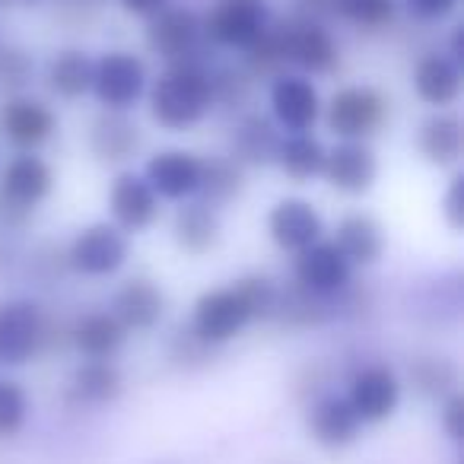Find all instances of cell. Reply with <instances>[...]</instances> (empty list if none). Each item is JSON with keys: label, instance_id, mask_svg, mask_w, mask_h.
Segmentation results:
<instances>
[{"label": "cell", "instance_id": "cell-10", "mask_svg": "<svg viewBox=\"0 0 464 464\" xmlns=\"http://www.w3.org/2000/svg\"><path fill=\"white\" fill-rule=\"evenodd\" d=\"M322 92L305 73L284 71L267 80V115L284 134H312L322 121Z\"/></svg>", "mask_w": 464, "mask_h": 464}, {"label": "cell", "instance_id": "cell-32", "mask_svg": "<svg viewBox=\"0 0 464 464\" xmlns=\"http://www.w3.org/2000/svg\"><path fill=\"white\" fill-rule=\"evenodd\" d=\"M242 191H246V169L232 156L204 160V179H200L198 200L210 204L213 210H226V207L242 198Z\"/></svg>", "mask_w": 464, "mask_h": 464}, {"label": "cell", "instance_id": "cell-9", "mask_svg": "<svg viewBox=\"0 0 464 464\" xmlns=\"http://www.w3.org/2000/svg\"><path fill=\"white\" fill-rule=\"evenodd\" d=\"M48 322L35 299H0V369H20L45 350Z\"/></svg>", "mask_w": 464, "mask_h": 464}, {"label": "cell", "instance_id": "cell-33", "mask_svg": "<svg viewBox=\"0 0 464 464\" xmlns=\"http://www.w3.org/2000/svg\"><path fill=\"white\" fill-rule=\"evenodd\" d=\"M407 382L411 388L426 401H442L449 398L451 392H458V366L449 360V356H417L407 369Z\"/></svg>", "mask_w": 464, "mask_h": 464}, {"label": "cell", "instance_id": "cell-17", "mask_svg": "<svg viewBox=\"0 0 464 464\" xmlns=\"http://www.w3.org/2000/svg\"><path fill=\"white\" fill-rule=\"evenodd\" d=\"M322 179L343 198H362L379 181V156L366 140H337L324 153Z\"/></svg>", "mask_w": 464, "mask_h": 464}, {"label": "cell", "instance_id": "cell-43", "mask_svg": "<svg viewBox=\"0 0 464 464\" xmlns=\"http://www.w3.org/2000/svg\"><path fill=\"white\" fill-rule=\"evenodd\" d=\"M10 255H14V252H10V246L4 239H0V274H4L10 267Z\"/></svg>", "mask_w": 464, "mask_h": 464}, {"label": "cell", "instance_id": "cell-39", "mask_svg": "<svg viewBox=\"0 0 464 464\" xmlns=\"http://www.w3.org/2000/svg\"><path fill=\"white\" fill-rule=\"evenodd\" d=\"M398 7L404 10L411 20L432 26V23L451 20V16L458 14V7H461V0H398Z\"/></svg>", "mask_w": 464, "mask_h": 464}, {"label": "cell", "instance_id": "cell-18", "mask_svg": "<svg viewBox=\"0 0 464 464\" xmlns=\"http://www.w3.org/2000/svg\"><path fill=\"white\" fill-rule=\"evenodd\" d=\"M267 239L286 255H299L303 248L324 239V217L305 198H280L265 217Z\"/></svg>", "mask_w": 464, "mask_h": 464}, {"label": "cell", "instance_id": "cell-12", "mask_svg": "<svg viewBox=\"0 0 464 464\" xmlns=\"http://www.w3.org/2000/svg\"><path fill=\"white\" fill-rule=\"evenodd\" d=\"M58 134V115L45 99L23 92V96L0 99V137L16 153H39Z\"/></svg>", "mask_w": 464, "mask_h": 464}, {"label": "cell", "instance_id": "cell-26", "mask_svg": "<svg viewBox=\"0 0 464 464\" xmlns=\"http://www.w3.org/2000/svg\"><path fill=\"white\" fill-rule=\"evenodd\" d=\"M128 337L130 334L124 331V324L109 309L83 312L67 331V341L83 360H115L128 343Z\"/></svg>", "mask_w": 464, "mask_h": 464}, {"label": "cell", "instance_id": "cell-41", "mask_svg": "<svg viewBox=\"0 0 464 464\" xmlns=\"http://www.w3.org/2000/svg\"><path fill=\"white\" fill-rule=\"evenodd\" d=\"M439 423H442L445 436L451 442H461L464 439V398L458 392H451L449 398L439 401Z\"/></svg>", "mask_w": 464, "mask_h": 464}, {"label": "cell", "instance_id": "cell-5", "mask_svg": "<svg viewBox=\"0 0 464 464\" xmlns=\"http://www.w3.org/2000/svg\"><path fill=\"white\" fill-rule=\"evenodd\" d=\"M150 86V67L140 54L128 48H109L92 58V86L90 96L99 109L109 111H134L143 102Z\"/></svg>", "mask_w": 464, "mask_h": 464}, {"label": "cell", "instance_id": "cell-42", "mask_svg": "<svg viewBox=\"0 0 464 464\" xmlns=\"http://www.w3.org/2000/svg\"><path fill=\"white\" fill-rule=\"evenodd\" d=\"M118 4H121L124 14L140 16V20H150V16L160 14L162 7H169L172 0H118Z\"/></svg>", "mask_w": 464, "mask_h": 464}, {"label": "cell", "instance_id": "cell-27", "mask_svg": "<svg viewBox=\"0 0 464 464\" xmlns=\"http://www.w3.org/2000/svg\"><path fill=\"white\" fill-rule=\"evenodd\" d=\"M337 248L343 252V258L353 267H372L385 255V229L382 223L366 210L343 213L334 226V236H331Z\"/></svg>", "mask_w": 464, "mask_h": 464}, {"label": "cell", "instance_id": "cell-20", "mask_svg": "<svg viewBox=\"0 0 464 464\" xmlns=\"http://www.w3.org/2000/svg\"><path fill=\"white\" fill-rule=\"evenodd\" d=\"M166 293L156 280L130 277L118 284V290L111 293L109 312L124 324L128 334H150L166 318Z\"/></svg>", "mask_w": 464, "mask_h": 464}, {"label": "cell", "instance_id": "cell-3", "mask_svg": "<svg viewBox=\"0 0 464 464\" xmlns=\"http://www.w3.org/2000/svg\"><path fill=\"white\" fill-rule=\"evenodd\" d=\"M392 118V99L372 83L337 86L322 109V121L337 140H372Z\"/></svg>", "mask_w": 464, "mask_h": 464}, {"label": "cell", "instance_id": "cell-36", "mask_svg": "<svg viewBox=\"0 0 464 464\" xmlns=\"http://www.w3.org/2000/svg\"><path fill=\"white\" fill-rule=\"evenodd\" d=\"M35 58L29 48L14 45V42H0V99H10V96H23L29 92V86L35 83Z\"/></svg>", "mask_w": 464, "mask_h": 464}, {"label": "cell", "instance_id": "cell-19", "mask_svg": "<svg viewBox=\"0 0 464 464\" xmlns=\"http://www.w3.org/2000/svg\"><path fill=\"white\" fill-rule=\"evenodd\" d=\"M305 432L324 451H343L362 436V423L341 392H322L305 407Z\"/></svg>", "mask_w": 464, "mask_h": 464}, {"label": "cell", "instance_id": "cell-28", "mask_svg": "<svg viewBox=\"0 0 464 464\" xmlns=\"http://www.w3.org/2000/svg\"><path fill=\"white\" fill-rule=\"evenodd\" d=\"M124 394V375L115 360H83L67 382V401L77 407H109Z\"/></svg>", "mask_w": 464, "mask_h": 464}, {"label": "cell", "instance_id": "cell-31", "mask_svg": "<svg viewBox=\"0 0 464 464\" xmlns=\"http://www.w3.org/2000/svg\"><path fill=\"white\" fill-rule=\"evenodd\" d=\"M331 305H334V299L312 296V293L299 290L293 284L290 290L277 293V305H274L271 322H277L280 328H290V331H309L337 315V309H331Z\"/></svg>", "mask_w": 464, "mask_h": 464}, {"label": "cell", "instance_id": "cell-24", "mask_svg": "<svg viewBox=\"0 0 464 464\" xmlns=\"http://www.w3.org/2000/svg\"><path fill=\"white\" fill-rule=\"evenodd\" d=\"M172 242L181 255L204 258L223 242V217L210 204L191 198L172 217Z\"/></svg>", "mask_w": 464, "mask_h": 464}, {"label": "cell", "instance_id": "cell-37", "mask_svg": "<svg viewBox=\"0 0 464 464\" xmlns=\"http://www.w3.org/2000/svg\"><path fill=\"white\" fill-rule=\"evenodd\" d=\"M33 398L16 379L0 375V439H16L29 423Z\"/></svg>", "mask_w": 464, "mask_h": 464}, {"label": "cell", "instance_id": "cell-23", "mask_svg": "<svg viewBox=\"0 0 464 464\" xmlns=\"http://www.w3.org/2000/svg\"><path fill=\"white\" fill-rule=\"evenodd\" d=\"M464 73L455 58L445 52H426L411 71V86L417 99L430 109H451L461 99Z\"/></svg>", "mask_w": 464, "mask_h": 464}, {"label": "cell", "instance_id": "cell-29", "mask_svg": "<svg viewBox=\"0 0 464 464\" xmlns=\"http://www.w3.org/2000/svg\"><path fill=\"white\" fill-rule=\"evenodd\" d=\"M42 83H45L48 96L61 99V102H80L90 96L92 86V54L86 48H61L48 58Z\"/></svg>", "mask_w": 464, "mask_h": 464}, {"label": "cell", "instance_id": "cell-4", "mask_svg": "<svg viewBox=\"0 0 464 464\" xmlns=\"http://www.w3.org/2000/svg\"><path fill=\"white\" fill-rule=\"evenodd\" d=\"M286 67L305 77H328L341 67V45L324 20L305 14H290L286 20L274 23Z\"/></svg>", "mask_w": 464, "mask_h": 464}, {"label": "cell", "instance_id": "cell-35", "mask_svg": "<svg viewBox=\"0 0 464 464\" xmlns=\"http://www.w3.org/2000/svg\"><path fill=\"white\" fill-rule=\"evenodd\" d=\"M210 71V90H213V105H226L236 115L248 109L255 92V80L248 77V71L242 64H217L207 67Z\"/></svg>", "mask_w": 464, "mask_h": 464}, {"label": "cell", "instance_id": "cell-7", "mask_svg": "<svg viewBox=\"0 0 464 464\" xmlns=\"http://www.w3.org/2000/svg\"><path fill=\"white\" fill-rule=\"evenodd\" d=\"M143 45L162 64H181V61H204L210 42L204 39V23L194 7L169 4L160 14H153L143 29Z\"/></svg>", "mask_w": 464, "mask_h": 464}, {"label": "cell", "instance_id": "cell-22", "mask_svg": "<svg viewBox=\"0 0 464 464\" xmlns=\"http://www.w3.org/2000/svg\"><path fill=\"white\" fill-rule=\"evenodd\" d=\"M143 134L130 111H109L99 109V115L90 121L86 130V147L105 166H124L140 153Z\"/></svg>", "mask_w": 464, "mask_h": 464}, {"label": "cell", "instance_id": "cell-2", "mask_svg": "<svg viewBox=\"0 0 464 464\" xmlns=\"http://www.w3.org/2000/svg\"><path fill=\"white\" fill-rule=\"evenodd\" d=\"M207 67L210 64L204 61H181V64H166L160 77H150L147 96H143L150 121L169 134H185L204 124L217 109Z\"/></svg>", "mask_w": 464, "mask_h": 464}, {"label": "cell", "instance_id": "cell-44", "mask_svg": "<svg viewBox=\"0 0 464 464\" xmlns=\"http://www.w3.org/2000/svg\"><path fill=\"white\" fill-rule=\"evenodd\" d=\"M35 0H0V7H29Z\"/></svg>", "mask_w": 464, "mask_h": 464}, {"label": "cell", "instance_id": "cell-14", "mask_svg": "<svg viewBox=\"0 0 464 464\" xmlns=\"http://www.w3.org/2000/svg\"><path fill=\"white\" fill-rule=\"evenodd\" d=\"M105 204H109V223L118 226L124 236H140V232L153 229L162 213V200L156 198L150 181L134 169H124L115 175Z\"/></svg>", "mask_w": 464, "mask_h": 464}, {"label": "cell", "instance_id": "cell-1", "mask_svg": "<svg viewBox=\"0 0 464 464\" xmlns=\"http://www.w3.org/2000/svg\"><path fill=\"white\" fill-rule=\"evenodd\" d=\"M280 286L265 274H248V277L232 280L226 286H210L191 305V322L188 328L207 347H223L236 341L248 324L271 322L274 305H277Z\"/></svg>", "mask_w": 464, "mask_h": 464}, {"label": "cell", "instance_id": "cell-13", "mask_svg": "<svg viewBox=\"0 0 464 464\" xmlns=\"http://www.w3.org/2000/svg\"><path fill=\"white\" fill-rule=\"evenodd\" d=\"M356 267L331 239H318L293 258V284L322 299H337L350 290Z\"/></svg>", "mask_w": 464, "mask_h": 464}, {"label": "cell", "instance_id": "cell-38", "mask_svg": "<svg viewBox=\"0 0 464 464\" xmlns=\"http://www.w3.org/2000/svg\"><path fill=\"white\" fill-rule=\"evenodd\" d=\"M210 353H213V347H207L200 337H194L191 328H179L172 341H169V360H172L175 366H181V369L207 366Z\"/></svg>", "mask_w": 464, "mask_h": 464}, {"label": "cell", "instance_id": "cell-6", "mask_svg": "<svg viewBox=\"0 0 464 464\" xmlns=\"http://www.w3.org/2000/svg\"><path fill=\"white\" fill-rule=\"evenodd\" d=\"M204 39L213 48L246 54L271 29V0H213L200 14Z\"/></svg>", "mask_w": 464, "mask_h": 464}, {"label": "cell", "instance_id": "cell-25", "mask_svg": "<svg viewBox=\"0 0 464 464\" xmlns=\"http://www.w3.org/2000/svg\"><path fill=\"white\" fill-rule=\"evenodd\" d=\"M417 153L423 156L430 166L451 169L461 162L464 153V124L451 109H432L430 115L420 121L417 128Z\"/></svg>", "mask_w": 464, "mask_h": 464}, {"label": "cell", "instance_id": "cell-8", "mask_svg": "<svg viewBox=\"0 0 464 464\" xmlns=\"http://www.w3.org/2000/svg\"><path fill=\"white\" fill-rule=\"evenodd\" d=\"M130 261V236H124L109 219L90 223L67 242L64 265L77 277L86 280H109L128 267Z\"/></svg>", "mask_w": 464, "mask_h": 464}, {"label": "cell", "instance_id": "cell-30", "mask_svg": "<svg viewBox=\"0 0 464 464\" xmlns=\"http://www.w3.org/2000/svg\"><path fill=\"white\" fill-rule=\"evenodd\" d=\"M324 153H328V147H324L315 134H284L280 137L274 166H277L293 185H309V181L322 179Z\"/></svg>", "mask_w": 464, "mask_h": 464}, {"label": "cell", "instance_id": "cell-15", "mask_svg": "<svg viewBox=\"0 0 464 464\" xmlns=\"http://www.w3.org/2000/svg\"><path fill=\"white\" fill-rule=\"evenodd\" d=\"M140 175L150 181L160 200H172V204H185V200L198 198L200 179H204V156L194 150L166 147L147 156Z\"/></svg>", "mask_w": 464, "mask_h": 464}, {"label": "cell", "instance_id": "cell-21", "mask_svg": "<svg viewBox=\"0 0 464 464\" xmlns=\"http://www.w3.org/2000/svg\"><path fill=\"white\" fill-rule=\"evenodd\" d=\"M284 130L261 111H239L229 128V153L242 169H267L277 160V147Z\"/></svg>", "mask_w": 464, "mask_h": 464}, {"label": "cell", "instance_id": "cell-40", "mask_svg": "<svg viewBox=\"0 0 464 464\" xmlns=\"http://www.w3.org/2000/svg\"><path fill=\"white\" fill-rule=\"evenodd\" d=\"M442 219L449 223L451 232L464 229V175L455 172L449 188L442 191Z\"/></svg>", "mask_w": 464, "mask_h": 464}, {"label": "cell", "instance_id": "cell-11", "mask_svg": "<svg viewBox=\"0 0 464 464\" xmlns=\"http://www.w3.org/2000/svg\"><path fill=\"white\" fill-rule=\"evenodd\" d=\"M343 398L362 426H379L398 413L404 401V379L388 362H362L347 379Z\"/></svg>", "mask_w": 464, "mask_h": 464}, {"label": "cell", "instance_id": "cell-34", "mask_svg": "<svg viewBox=\"0 0 464 464\" xmlns=\"http://www.w3.org/2000/svg\"><path fill=\"white\" fill-rule=\"evenodd\" d=\"M398 0H331V16L360 33H382L398 20Z\"/></svg>", "mask_w": 464, "mask_h": 464}, {"label": "cell", "instance_id": "cell-16", "mask_svg": "<svg viewBox=\"0 0 464 464\" xmlns=\"http://www.w3.org/2000/svg\"><path fill=\"white\" fill-rule=\"evenodd\" d=\"M54 191V169L42 153H14L0 166V200L33 217Z\"/></svg>", "mask_w": 464, "mask_h": 464}]
</instances>
